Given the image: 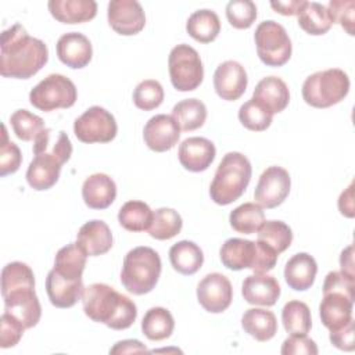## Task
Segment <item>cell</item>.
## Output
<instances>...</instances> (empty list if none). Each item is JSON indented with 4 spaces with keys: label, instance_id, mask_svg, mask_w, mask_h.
<instances>
[{
    "label": "cell",
    "instance_id": "obj_1",
    "mask_svg": "<svg viewBox=\"0 0 355 355\" xmlns=\"http://www.w3.org/2000/svg\"><path fill=\"white\" fill-rule=\"evenodd\" d=\"M0 73L4 78L29 79L49 60V49L40 39L28 35L21 24H14L1 33Z\"/></svg>",
    "mask_w": 355,
    "mask_h": 355
},
{
    "label": "cell",
    "instance_id": "obj_2",
    "mask_svg": "<svg viewBox=\"0 0 355 355\" xmlns=\"http://www.w3.org/2000/svg\"><path fill=\"white\" fill-rule=\"evenodd\" d=\"M1 295L4 311L15 316L25 329L39 323L42 306L35 293V275L26 263L14 261L3 268Z\"/></svg>",
    "mask_w": 355,
    "mask_h": 355
},
{
    "label": "cell",
    "instance_id": "obj_3",
    "mask_svg": "<svg viewBox=\"0 0 355 355\" xmlns=\"http://www.w3.org/2000/svg\"><path fill=\"white\" fill-rule=\"evenodd\" d=\"M82 305L89 319L112 330L129 329L137 318L136 304L105 283L87 286L82 294Z\"/></svg>",
    "mask_w": 355,
    "mask_h": 355
},
{
    "label": "cell",
    "instance_id": "obj_4",
    "mask_svg": "<svg viewBox=\"0 0 355 355\" xmlns=\"http://www.w3.org/2000/svg\"><path fill=\"white\" fill-rule=\"evenodd\" d=\"M251 175L252 166L244 154L239 151L227 153L219 162L211 182V200L218 205H229L239 200L245 191Z\"/></svg>",
    "mask_w": 355,
    "mask_h": 355
},
{
    "label": "cell",
    "instance_id": "obj_5",
    "mask_svg": "<svg viewBox=\"0 0 355 355\" xmlns=\"http://www.w3.org/2000/svg\"><path fill=\"white\" fill-rule=\"evenodd\" d=\"M277 252L262 241L232 237L227 239L220 250L219 257L230 270L251 269L254 273H266L272 270L277 262Z\"/></svg>",
    "mask_w": 355,
    "mask_h": 355
},
{
    "label": "cell",
    "instance_id": "obj_6",
    "mask_svg": "<svg viewBox=\"0 0 355 355\" xmlns=\"http://www.w3.org/2000/svg\"><path fill=\"white\" fill-rule=\"evenodd\" d=\"M161 268V258L155 250L146 245L135 247L125 255L121 283L135 295L147 294L157 286Z\"/></svg>",
    "mask_w": 355,
    "mask_h": 355
},
{
    "label": "cell",
    "instance_id": "obj_7",
    "mask_svg": "<svg viewBox=\"0 0 355 355\" xmlns=\"http://www.w3.org/2000/svg\"><path fill=\"white\" fill-rule=\"evenodd\" d=\"M349 92V78L340 68L309 75L302 85L304 101L315 108H327L343 101Z\"/></svg>",
    "mask_w": 355,
    "mask_h": 355
},
{
    "label": "cell",
    "instance_id": "obj_8",
    "mask_svg": "<svg viewBox=\"0 0 355 355\" xmlns=\"http://www.w3.org/2000/svg\"><path fill=\"white\" fill-rule=\"evenodd\" d=\"M257 54L268 67H282L291 57V40L283 25L273 19L261 22L254 33Z\"/></svg>",
    "mask_w": 355,
    "mask_h": 355
},
{
    "label": "cell",
    "instance_id": "obj_9",
    "mask_svg": "<svg viewBox=\"0 0 355 355\" xmlns=\"http://www.w3.org/2000/svg\"><path fill=\"white\" fill-rule=\"evenodd\" d=\"M76 98V86L69 78L61 73H50L29 93L31 104L44 112L58 108H69L75 104Z\"/></svg>",
    "mask_w": 355,
    "mask_h": 355
},
{
    "label": "cell",
    "instance_id": "obj_10",
    "mask_svg": "<svg viewBox=\"0 0 355 355\" xmlns=\"http://www.w3.org/2000/svg\"><path fill=\"white\" fill-rule=\"evenodd\" d=\"M172 86L179 92L196 90L204 79V67L196 49L182 43L175 46L168 57Z\"/></svg>",
    "mask_w": 355,
    "mask_h": 355
},
{
    "label": "cell",
    "instance_id": "obj_11",
    "mask_svg": "<svg viewBox=\"0 0 355 355\" xmlns=\"http://www.w3.org/2000/svg\"><path fill=\"white\" fill-rule=\"evenodd\" d=\"M118 125L111 112L100 105L87 108L73 122V133L82 143H108L114 140Z\"/></svg>",
    "mask_w": 355,
    "mask_h": 355
},
{
    "label": "cell",
    "instance_id": "obj_12",
    "mask_svg": "<svg viewBox=\"0 0 355 355\" xmlns=\"http://www.w3.org/2000/svg\"><path fill=\"white\" fill-rule=\"evenodd\" d=\"M290 173L282 166H269L259 176L254 198L262 208L272 209L283 204L290 193Z\"/></svg>",
    "mask_w": 355,
    "mask_h": 355
},
{
    "label": "cell",
    "instance_id": "obj_13",
    "mask_svg": "<svg viewBox=\"0 0 355 355\" xmlns=\"http://www.w3.org/2000/svg\"><path fill=\"white\" fill-rule=\"evenodd\" d=\"M197 300L207 312L220 313L226 311L233 300L230 280L218 272L208 273L197 286Z\"/></svg>",
    "mask_w": 355,
    "mask_h": 355
},
{
    "label": "cell",
    "instance_id": "obj_14",
    "mask_svg": "<svg viewBox=\"0 0 355 355\" xmlns=\"http://www.w3.org/2000/svg\"><path fill=\"white\" fill-rule=\"evenodd\" d=\"M110 26L119 35L132 36L146 25V14L136 0H111L107 8Z\"/></svg>",
    "mask_w": 355,
    "mask_h": 355
},
{
    "label": "cell",
    "instance_id": "obj_15",
    "mask_svg": "<svg viewBox=\"0 0 355 355\" xmlns=\"http://www.w3.org/2000/svg\"><path fill=\"white\" fill-rule=\"evenodd\" d=\"M180 137V128L172 115L158 114L151 116L143 129V139L147 147L155 153L173 148Z\"/></svg>",
    "mask_w": 355,
    "mask_h": 355
},
{
    "label": "cell",
    "instance_id": "obj_16",
    "mask_svg": "<svg viewBox=\"0 0 355 355\" xmlns=\"http://www.w3.org/2000/svg\"><path fill=\"white\" fill-rule=\"evenodd\" d=\"M247 83L245 68L237 61L227 60L215 69L214 87L222 100L234 101L240 98L247 89Z\"/></svg>",
    "mask_w": 355,
    "mask_h": 355
},
{
    "label": "cell",
    "instance_id": "obj_17",
    "mask_svg": "<svg viewBox=\"0 0 355 355\" xmlns=\"http://www.w3.org/2000/svg\"><path fill=\"white\" fill-rule=\"evenodd\" d=\"M354 300L355 297L343 291H323V298L319 305L323 326L333 331L352 320Z\"/></svg>",
    "mask_w": 355,
    "mask_h": 355
},
{
    "label": "cell",
    "instance_id": "obj_18",
    "mask_svg": "<svg viewBox=\"0 0 355 355\" xmlns=\"http://www.w3.org/2000/svg\"><path fill=\"white\" fill-rule=\"evenodd\" d=\"M58 60L69 68H85L93 55L90 40L79 32H68L60 36L55 44Z\"/></svg>",
    "mask_w": 355,
    "mask_h": 355
},
{
    "label": "cell",
    "instance_id": "obj_19",
    "mask_svg": "<svg viewBox=\"0 0 355 355\" xmlns=\"http://www.w3.org/2000/svg\"><path fill=\"white\" fill-rule=\"evenodd\" d=\"M216 155L214 143L205 137H189L179 146L178 157L182 166L190 172H202L209 168Z\"/></svg>",
    "mask_w": 355,
    "mask_h": 355
},
{
    "label": "cell",
    "instance_id": "obj_20",
    "mask_svg": "<svg viewBox=\"0 0 355 355\" xmlns=\"http://www.w3.org/2000/svg\"><path fill=\"white\" fill-rule=\"evenodd\" d=\"M83 290L82 279H68L54 269L47 273L46 293L55 308L73 306L79 300H82Z\"/></svg>",
    "mask_w": 355,
    "mask_h": 355
},
{
    "label": "cell",
    "instance_id": "obj_21",
    "mask_svg": "<svg viewBox=\"0 0 355 355\" xmlns=\"http://www.w3.org/2000/svg\"><path fill=\"white\" fill-rule=\"evenodd\" d=\"M241 295L251 305L272 306L280 297V284L270 275L254 273L244 279Z\"/></svg>",
    "mask_w": 355,
    "mask_h": 355
},
{
    "label": "cell",
    "instance_id": "obj_22",
    "mask_svg": "<svg viewBox=\"0 0 355 355\" xmlns=\"http://www.w3.org/2000/svg\"><path fill=\"white\" fill-rule=\"evenodd\" d=\"M76 244L87 257H98L112 247V233L104 220L93 219L80 226L76 234Z\"/></svg>",
    "mask_w": 355,
    "mask_h": 355
},
{
    "label": "cell",
    "instance_id": "obj_23",
    "mask_svg": "<svg viewBox=\"0 0 355 355\" xmlns=\"http://www.w3.org/2000/svg\"><path fill=\"white\" fill-rule=\"evenodd\" d=\"M252 98L268 112H282L290 101V92L286 82L277 76H266L258 82Z\"/></svg>",
    "mask_w": 355,
    "mask_h": 355
},
{
    "label": "cell",
    "instance_id": "obj_24",
    "mask_svg": "<svg viewBox=\"0 0 355 355\" xmlns=\"http://www.w3.org/2000/svg\"><path fill=\"white\" fill-rule=\"evenodd\" d=\"M82 197L92 209L108 208L116 197V184L105 173H93L82 184Z\"/></svg>",
    "mask_w": 355,
    "mask_h": 355
},
{
    "label": "cell",
    "instance_id": "obj_25",
    "mask_svg": "<svg viewBox=\"0 0 355 355\" xmlns=\"http://www.w3.org/2000/svg\"><path fill=\"white\" fill-rule=\"evenodd\" d=\"M61 168L62 164L53 155L46 153L35 154L26 171L28 184L37 191L49 190L57 183Z\"/></svg>",
    "mask_w": 355,
    "mask_h": 355
},
{
    "label": "cell",
    "instance_id": "obj_26",
    "mask_svg": "<svg viewBox=\"0 0 355 355\" xmlns=\"http://www.w3.org/2000/svg\"><path fill=\"white\" fill-rule=\"evenodd\" d=\"M318 273V263L315 258L306 252L293 255L284 266V280L290 288L295 291H305L311 288Z\"/></svg>",
    "mask_w": 355,
    "mask_h": 355
},
{
    "label": "cell",
    "instance_id": "obj_27",
    "mask_svg": "<svg viewBox=\"0 0 355 355\" xmlns=\"http://www.w3.org/2000/svg\"><path fill=\"white\" fill-rule=\"evenodd\" d=\"M47 7L53 18L62 24L87 22L97 14L94 0H50Z\"/></svg>",
    "mask_w": 355,
    "mask_h": 355
},
{
    "label": "cell",
    "instance_id": "obj_28",
    "mask_svg": "<svg viewBox=\"0 0 355 355\" xmlns=\"http://www.w3.org/2000/svg\"><path fill=\"white\" fill-rule=\"evenodd\" d=\"M241 327L257 341L265 343L277 333V320L272 311L250 308L241 316Z\"/></svg>",
    "mask_w": 355,
    "mask_h": 355
},
{
    "label": "cell",
    "instance_id": "obj_29",
    "mask_svg": "<svg viewBox=\"0 0 355 355\" xmlns=\"http://www.w3.org/2000/svg\"><path fill=\"white\" fill-rule=\"evenodd\" d=\"M32 150L33 154H50L64 165L72 155V143L64 130L55 133L51 128H44L33 140Z\"/></svg>",
    "mask_w": 355,
    "mask_h": 355
},
{
    "label": "cell",
    "instance_id": "obj_30",
    "mask_svg": "<svg viewBox=\"0 0 355 355\" xmlns=\"http://www.w3.org/2000/svg\"><path fill=\"white\" fill-rule=\"evenodd\" d=\"M169 261L176 272L190 276L202 266L204 254L196 243L182 240L169 248Z\"/></svg>",
    "mask_w": 355,
    "mask_h": 355
},
{
    "label": "cell",
    "instance_id": "obj_31",
    "mask_svg": "<svg viewBox=\"0 0 355 355\" xmlns=\"http://www.w3.org/2000/svg\"><path fill=\"white\" fill-rule=\"evenodd\" d=\"M187 33L200 43H211L220 32V21L212 10H197L186 22Z\"/></svg>",
    "mask_w": 355,
    "mask_h": 355
},
{
    "label": "cell",
    "instance_id": "obj_32",
    "mask_svg": "<svg viewBox=\"0 0 355 355\" xmlns=\"http://www.w3.org/2000/svg\"><path fill=\"white\" fill-rule=\"evenodd\" d=\"M175 320L172 313L162 306L150 308L141 320V331L151 341H162L173 333Z\"/></svg>",
    "mask_w": 355,
    "mask_h": 355
},
{
    "label": "cell",
    "instance_id": "obj_33",
    "mask_svg": "<svg viewBox=\"0 0 355 355\" xmlns=\"http://www.w3.org/2000/svg\"><path fill=\"white\" fill-rule=\"evenodd\" d=\"M297 15L300 28L313 36L324 35L333 25V19L326 6L316 1H306Z\"/></svg>",
    "mask_w": 355,
    "mask_h": 355
},
{
    "label": "cell",
    "instance_id": "obj_34",
    "mask_svg": "<svg viewBox=\"0 0 355 355\" xmlns=\"http://www.w3.org/2000/svg\"><path fill=\"white\" fill-rule=\"evenodd\" d=\"M86 258L85 251L76 243H71L57 251L53 269L68 279H82Z\"/></svg>",
    "mask_w": 355,
    "mask_h": 355
},
{
    "label": "cell",
    "instance_id": "obj_35",
    "mask_svg": "<svg viewBox=\"0 0 355 355\" xmlns=\"http://www.w3.org/2000/svg\"><path fill=\"white\" fill-rule=\"evenodd\" d=\"M172 116L178 122L180 130H196L201 128L207 119V107L198 98H186L175 104Z\"/></svg>",
    "mask_w": 355,
    "mask_h": 355
},
{
    "label": "cell",
    "instance_id": "obj_36",
    "mask_svg": "<svg viewBox=\"0 0 355 355\" xmlns=\"http://www.w3.org/2000/svg\"><path fill=\"white\" fill-rule=\"evenodd\" d=\"M154 212L151 208L139 200H130L125 202L118 212L119 225L129 232L148 230L153 222Z\"/></svg>",
    "mask_w": 355,
    "mask_h": 355
},
{
    "label": "cell",
    "instance_id": "obj_37",
    "mask_svg": "<svg viewBox=\"0 0 355 355\" xmlns=\"http://www.w3.org/2000/svg\"><path fill=\"white\" fill-rule=\"evenodd\" d=\"M229 222L233 230L243 234H252L265 222V212L257 202H244L230 212Z\"/></svg>",
    "mask_w": 355,
    "mask_h": 355
},
{
    "label": "cell",
    "instance_id": "obj_38",
    "mask_svg": "<svg viewBox=\"0 0 355 355\" xmlns=\"http://www.w3.org/2000/svg\"><path fill=\"white\" fill-rule=\"evenodd\" d=\"M282 322L290 334H308L312 326L309 306L298 300L288 301L282 309Z\"/></svg>",
    "mask_w": 355,
    "mask_h": 355
},
{
    "label": "cell",
    "instance_id": "obj_39",
    "mask_svg": "<svg viewBox=\"0 0 355 355\" xmlns=\"http://www.w3.org/2000/svg\"><path fill=\"white\" fill-rule=\"evenodd\" d=\"M183 226L182 216L172 208H158L153 215L148 234L155 240H169L180 233Z\"/></svg>",
    "mask_w": 355,
    "mask_h": 355
},
{
    "label": "cell",
    "instance_id": "obj_40",
    "mask_svg": "<svg viewBox=\"0 0 355 355\" xmlns=\"http://www.w3.org/2000/svg\"><path fill=\"white\" fill-rule=\"evenodd\" d=\"M257 233V240L269 245L277 254L286 251L293 241L291 227L282 220H265Z\"/></svg>",
    "mask_w": 355,
    "mask_h": 355
},
{
    "label": "cell",
    "instance_id": "obj_41",
    "mask_svg": "<svg viewBox=\"0 0 355 355\" xmlns=\"http://www.w3.org/2000/svg\"><path fill=\"white\" fill-rule=\"evenodd\" d=\"M10 122L15 136L24 141L35 140L36 136L44 129L43 119L28 110H17L10 116Z\"/></svg>",
    "mask_w": 355,
    "mask_h": 355
},
{
    "label": "cell",
    "instance_id": "obj_42",
    "mask_svg": "<svg viewBox=\"0 0 355 355\" xmlns=\"http://www.w3.org/2000/svg\"><path fill=\"white\" fill-rule=\"evenodd\" d=\"M273 115L261 107L254 98L245 101L239 110V121L244 128L252 132H262L272 123Z\"/></svg>",
    "mask_w": 355,
    "mask_h": 355
},
{
    "label": "cell",
    "instance_id": "obj_43",
    "mask_svg": "<svg viewBox=\"0 0 355 355\" xmlns=\"http://www.w3.org/2000/svg\"><path fill=\"white\" fill-rule=\"evenodd\" d=\"M164 101V89L155 79L140 82L133 92V103L143 111H151L159 107Z\"/></svg>",
    "mask_w": 355,
    "mask_h": 355
},
{
    "label": "cell",
    "instance_id": "obj_44",
    "mask_svg": "<svg viewBox=\"0 0 355 355\" xmlns=\"http://www.w3.org/2000/svg\"><path fill=\"white\" fill-rule=\"evenodd\" d=\"M226 18L236 29H248L257 19V6L251 0H232L226 6Z\"/></svg>",
    "mask_w": 355,
    "mask_h": 355
},
{
    "label": "cell",
    "instance_id": "obj_45",
    "mask_svg": "<svg viewBox=\"0 0 355 355\" xmlns=\"http://www.w3.org/2000/svg\"><path fill=\"white\" fill-rule=\"evenodd\" d=\"M22 162V154L18 146L8 141L7 129L3 126V139L0 146V176H7L19 169Z\"/></svg>",
    "mask_w": 355,
    "mask_h": 355
},
{
    "label": "cell",
    "instance_id": "obj_46",
    "mask_svg": "<svg viewBox=\"0 0 355 355\" xmlns=\"http://www.w3.org/2000/svg\"><path fill=\"white\" fill-rule=\"evenodd\" d=\"M330 12L333 24L337 22L341 28L348 33L354 35V10L355 1L354 0H331L326 7Z\"/></svg>",
    "mask_w": 355,
    "mask_h": 355
},
{
    "label": "cell",
    "instance_id": "obj_47",
    "mask_svg": "<svg viewBox=\"0 0 355 355\" xmlns=\"http://www.w3.org/2000/svg\"><path fill=\"white\" fill-rule=\"evenodd\" d=\"M25 331V326L11 313L3 312L0 318V347L11 348L17 345Z\"/></svg>",
    "mask_w": 355,
    "mask_h": 355
},
{
    "label": "cell",
    "instance_id": "obj_48",
    "mask_svg": "<svg viewBox=\"0 0 355 355\" xmlns=\"http://www.w3.org/2000/svg\"><path fill=\"white\" fill-rule=\"evenodd\" d=\"M280 352L283 355H316L318 347L306 334H290V337L283 341Z\"/></svg>",
    "mask_w": 355,
    "mask_h": 355
},
{
    "label": "cell",
    "instance_id": "obj_49",
    "mask_svg": "<svg viewBox=\"0 0 355 355\" xmlns=\"http://www.w3.org/2000/svg\"><path fill=\"white\" fill-rule=\"evenodd\" d=\"M323 291H343L355 297V279L347 276L341 270L329 272L323 282Z\"/></svg>",
    "mask_w": 355,
    "mask_h": 355
},
{
    "label": "cell",
    "instance_id": "obj_50",
    "mask_svg": "<svg viewBox=\"0 0 355 355\" xmlns=\"http://www.w3.org/2000/svg\"><path fill=\"white\" fill-rule=\"evenodd\" d=\"M354 333H355V329H354V319H352L345 326L330 331L329 338L336 348L341 351H354L355 348Z\"/></svg>",
    "mask_w": 355,
    "mask_h": 355
},
{
    "label": "cell",
    "instance_id": "obj_51",
    "mask_svg": "<svg viewBox=\"0 0 355 355\" xmlns=\"http://www.w3.org/2000/svg\"><path fill=\"white\" fill-rule=\"evenodd\" d=\"M338 209L341 215L347 218H354L355 215V207H354V182L349 183V186L340 194L338 197Z\"/></svg>",
    "mask_w": 355,
    "mask_h": 355
},
{
    "label": "cell",
    "instance_id": "obj_52",
    "mask_svg": "<svg viewBox=\"0 0 355 355\" xmlns=\"http://www.w3.org/2000/svg\"><path fill=\"white\" fill-rule=\"evenodd\" d=\"M136 352H147L146 345L139 340H123L118 341L111 349L110 354L121 355V354H136Z\"/></svg>",
    "mask_w": 355,
    "mask_h": 355
},
{
    "label": "cell",
    "instance_id": "obj_53",
    "mask_svg": "<svg viewBox=\"0 0 355 355\" xmlns=\"http://www.w3.org/2000/svg\"><path fill=\"white\" fill-rule=\"evenodd\" d=\"M305 0H288V1H270V7L282 15H297L304 6Z\"/></svg>",
    "mask_w": 355,
    "mask_h": 355
},
{
    "label": "cell",
    "instance_id": "obj_54",
    "mask_svg": "<svg viewBox=\"0 0 355 355\" xmlns=\"http://www.w3.org/2000/svg\"><path fill=\"white\" fill-rule=\"evenodd\" d=\"M340 266L341 272L345 273L349 277L355 279V272H354V245H348L347 248L343 250L340 255Z\"/></svg>",
    "mask_w": 355,
    "mask_h": 355
}]
</instances>
